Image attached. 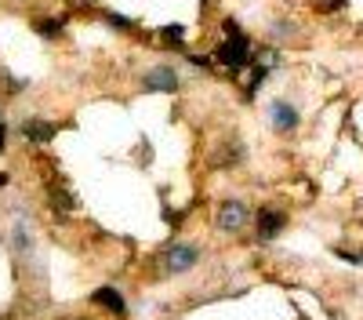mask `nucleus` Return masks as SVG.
Returning a JSON list of instances; mask_svg holds the SVG:
<instances>
[{
  "label": "nucleus",
  "mask_w": 363,
  "mask_h": 320,
  "mask_svg": "<svg viewBox=\"0 0 363 320\" xmlns=\"http://www.w3.org/2000/svg\"><path fill=\"white\" fill-rule=\"evenodd\" d=\"M26 138L29 142H51L55 138V124H40V121L26 124Z\"/></svg>",
  "instance_id": "8"
},
{
  "label": "nucleus",
  "mask_w": 363,
  "mask_h": 320,
  "mask_svg": "<svg viewBox=\"0 0 363 320\" xmlns=\"http://www.w3.org/2000/svg\"><path fill=\"white\" fill-rule=\"evenodd\" d=\"M247 219H251V208H247L244 200H225L222 208H218V215H215V226L222 233H236V229L247 226Z\"/></svg>",
  "instance_id": "2"
},
{
  "label": "nucleus",
  "mask_w": 363,
  "mask_h": 320,
  "mask_svg": "<svg viewBox=\"0 0 363 320\" xmlns=\"http://www.w3.org/2000/svg\"><path fill=\"white\" fill-rule=\"evenodd\" d=\"M203 4H211V0H203Z\"/></svg>",
  "instance_id": "15"
},
{
  "label": "nucleus",
  "mask_w": 363,
  "mask_h": 320,
  "mask_svg": "<svg viewBox=\"0 0 363 320\" xmlns=\"http://www.w3.org/2000/svg\"><path fill=\"white\" fill-rule=\"evenodd\" d=\"M269 121H272V128H277L280 135H291V131L301 124V116H298L294 102H287V99H277V102L269 106Z\"/></svg>",
  "instance_id": "4"
},
{
  "label": "nucleus",
  "mask_w": 363,
  "mask_h": 320,
  "mask_svg": "<svg viewBox=\"0 0 363 320\" xmlns=\"http://www.w3.org/2000/svg\"><path fill=\"white\" fill-rule=\"evenodd\" d=\"M196 258H200V248L196 244H171L164 251V270L167 273H186L196 266Z\"/></svg>",
  "instance_id": "3"
},
{
  "label": "nucleus",
  "mask_w": 363,
  "mask_h": 320,
  "mask_svg": "<svg viewBox=\"0 0 363 320\" xmlns=\"http://www.w3.org/2000/svg\"><path fill=\"white\" fill-rule=\"evenodd\" d=\"M142 87H145V92H178V87H182V80H178V73L171 70V66H153V70H149L145 77H142Z\"/></svg>",
  "instance_id": "5"
},
{
  "label": "nucleus",
  "mask_w": 363,
  "mask_h": 320,
  "mask_svg": "<svg viewBox=\"0 0 363 320\" xmlns=\"http://www.w3.org/2000/svg\"><path fill=\"white\" fill-rule=\"evenodd\" d=\"M37 33H40V37H58V33H62V22H58V18H51V22H37Z\"/></svg>",
  "instance_id": "9"
},
{
  "label": "nucleus",
  "mask_w": 363,
  "mask_h": 320,
  "mask_svg": "<svg viewBox=\"0 0 363 320\" xmlns=\"http://www.w3.org/2000/svg\"><path fill=\"white\" fill-rule=\"evenodd\" d=\"M211 58H215V55H189V62L200 66V70H207V66H211Z\"/></svg>",
  "instance_id": "12"
},
{
  "label": "nucleus",
  "mask_w": 363,
  "mask_h": 320,
  "mask_svg": "<svg viewBox=\"0 0 363 320\" xmlns=\"http://www.w3.org/2000/svg\"><path fill=\"white\" fill-rule=\"evenodd\" d=\"M222 29H225V44L215 51L218 66H225L229 73L251 66V62H255V48H251V37L244 33V29H240V22H236V18H225Z\"/></svg>",
  "instance_id": "1"
},
{
  "label": "nucleus",
  "mask_w": 363,
  "mask_h": 320,
  "mask_svg": "<svg viewBox=\"0 0 363 320\" xmlns=\"http://www.w3.org/2000/svg\"><path fill=\"white\" fill-rule=\"evenodd\" d=\"M291 29H294L291 22H272V37H277V40L280 37H291Z\"/></svg>",
  "instance_id": "11"
},
{
  "label": "nucleus",
  "mask_w": 363,
  "mask_h": 320,
  "mask_svg": "<svg viewBox=\"0 0 363 320\" xmlns=\"http://www.w3.org/2000/svg\"><path fill=\"white\" fill-rule=\"evenodd\" d=\"M164 40L182 44V40H186V26H164Z\"/></svg>",
  "instance_id": "10"
},
{
  "label": "nucleus",
  "mask_w": 363,
  "mask_h": 320,
  "mask_svg": "<svg viewBox=\"0 0 363 320\" xmlns=\"http://www.w3.org/2000/svg\"><path fill=\"white\" fill-rule=\"evenodd\" d=\"M280 229H284V211H277V208H262L258 211V237L262 241H272Z\"/></svg>",
  "instance_id": "6"
},
{
  "label": "nucleus",
  "mask_w": 363,
  "mask_h": 320,
  "mask_svg": "<svg viewBox=\"0 0 363 320\" xmlns=\"http://www.w3.org/2000/svg\"><path fill=\"white\" fill-rule=\"evenodd\" d=\"M109 18V26H120V29H131V18H124V15H106Z\"/></svg>",
  "instance_id": "13"
},
{
  "label": "nucleus",
  "mask_w": 363,
  "mask_h": 320,
  "mask_svg": "<svg viewBox=\"0 0 363 320\" xmlns=\"http://www.w3.org/2000/svg\"><path fill=\"white\" fill-rule=\"evenodd\" d=\"M4 138H8V131H4V124H0V150H4Z\"/></svg>",
  "instance_id": "14"
},
{
  "label": "nucleus",
  "mask_w": 363,
  "mask_h": 320,
  "mask_svg": "<svg viewBox=\"0 0 363 320\" xmlns=\"http://www.w3.org/2000/svg\"><path fill=\"white\" fill-rule=\"evenodd\" d=\"M95 302H99V306H106V309H113L116 316L128 309V306H124V299H120V291H116V287H99V291H95Z\"/></svg>",
  "instance_id": "7"
}]
</instances>
